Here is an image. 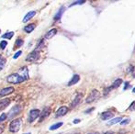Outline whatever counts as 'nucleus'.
<instances>
[{"label": "nucleus", "mask_w": 135, "mask_h": 134, "mask_svg": "<svg viewBox=\"0 0 135 134\" xmlns=\"http://www.w3.org/2000/svg\"><path fill=\"white\" fill-rule=\"evenodd\" d=\"M100 97V92L97 90V89H93L91 92L89 93V95L87 96L86 99H85V103L86 104H90L93 102L97 101L98 98Z\"/></svg>", "instance_id": "obj_1"}, {"label": "nucleus", "mask_w": 135, "mask_h": 134, "mask_svg": "<svg viewBox=\"0 0 135 134\" xmlns=\"http://www.w3.org/2000/svg\"><path fill=\"white\" fill-rule=\"evenodd\" d=\"M21 123H22V120L21 119H16V120H12L9 125V130L11 132L19 131V129H20V126H21Z\"/></svg>", "instance_id": "obj_2"}, {"label": "nucleus", "mask_w": 135, "mask_h": 134, "mask_svg": "<svg viewBox=\"0 0 135 134\" xmlns=\"http://www.w3.org/2000/svg\"><path fill=\"white\" fill-rule=\"evenodd\" d=\"M7 82L8 83H11V84H19V83H22L25 81V79L22 77V76H20L19 74H10L9 76L7 77Z\"/></svg>", "instance_id": "obj_3"}, {"label": "nucleus", "mask_w": 135, "mask_h": 134, "mask_svg": "<svg viewBox=\"0 0 135 134\" xmlns=\"http://www.w3.org/2000/svg\"><path fill=\"white\" fill-rule=\"evenodd\" d=\"M40 58V51L35 50L32 52H30L27 57H26V61L27 62H35Z\"/></svg>", "instance_id": "obj_4"}, {"label": "nucleus", "mask_w": 135, "mask_h": 134, "mask_svg": "<svg viewBox=\"0 0 135 134\" xmlns=\"http://www.w3.org/2000/svg\"><path fill=\"white\" fill-rule=\"evenodd\" d=\"M20 111H21V106H20L17 105V106H13V107L11 108V110L9 111V113H8V119L15 118L16 116L19 115V113H20Z\"/></svg>", "instance_id": "obj_5"}, {"label": "nucleus", "mask_w": 135, "mask_h": 134, "mask_svg": "<svg viewBox=\"0 0 135 134\" xmlns=\"http://www.w3.org/2000/svg\"><path fill=\"white\" fill-rule=\"evenodd\" d=\"M121 84H122V80L121 79H117V80H115L114 82H113V84H112L111 85L108 87V89H106L105 90V94H107V92L108 93L109 91H111V90H113V89H116V88H118L120 85H121Z\"/></svg>", "instance_id": "obj_6"}, {"label": "nucleus", "mask_w": 135, "mask_h": 134, "mask_svg": "<svg viewBox=\"0 0 135 134\" xmlns=\"http://www.w3.org/2000/svg\"><path fill=\"white\" fill-rule=\"evenodd\" d=\"M14 92V88L12 86H8V87H5L3 89L0 90V97H6V96H8L11 93Z\"/></svg>", "instance_id": "obj_7"}, {"label": "nucleus", "mask_w": 135, "mask_h": 134, "mask_svg": "<svg viewBox=\"0 0 135 134\" xmlns=\"http://www.w3.org/2000/svg\"><path fill=\"white\" fill-rule=\"evenodd\" d=\"M41 114V112L39 109H32V110H30L29 112V118H28V121L29 122H32L34 120L37 119L38 117L40 116Z\"/></svg>", "instance_id": "obj_8"}, {"label": "nucleus", "mask_w": 135, "mask_h": 134, "mask_svg": "<svg viewBox=\"0 0 135 134\" xmlns=\"http://www.w3.org/2000/svg\"><path fill=\"white\" fill-rule=\"evenodd\" d=\"M67 112H68V107H67V106H61V107L58 108V110L56 111V113H55L56 118L63 117V116H64Z\"/></svg>", "instance_id": "obj_9"}, {"label": "nucleus", "mask_w": 135, "mask_h": 134, "mask_svg": "<svg viewBox=\"0 0 135 134\" xmlns=\"http://www.w3.org/2000/svg\"><path fill=\"white\" fill-rule=\"evenodd\" d=\"M113 116H114V113L112 112V111H105V112H103L101 113V115H100V119L102 120H110L111 118H113Z\"/></svg>", "instance_id": "obj_10"}, {"label": "nucleus", "mask_w": 135, "mask_h": 134, "mask_svg": "<svg viewBox=\"0 0 135 134\" xmlns=\"http://www.w3.org/2000/svg\"><path fill=\"white\" fill-rule=\"evenodd\" d=\"M18 74H19L20 76H22L25 80H28V71L27 67H21V68L19 70V73H18Z\"/></svg>", "instance_id": "obj_11"}, {"label": "nucleus", "mask_w": 135, "mask_h": 134, "mask_svg": "<svg viewBox=\"0 0 135 134\" xmlns=\"http://www.w3.org/2000/svg\"><path fill=\"white\" fill-rule=\"evenodd\" d=\"M50 113H51V107H49V106L45 107V108L42 110V114H41V119H40V121H42L44 119L48 118L49 115H50Z\"/></svg>", "instance_id": "obj_12"}, {"label": "nucleus", "mask_w": 135, "mask_h": 134, "mask_svg": "<svg viewBox=\"0 0 135 134\" xmlns=\"http://www.w3.org/2000/svg\"><path fill=\"white\" fill-rule=\"evenodd\" d=\"M9 103H10V99H8V98H6V99L0 100V110H2V109L6 108L7 106L9 105Z\"/></svg>", "instance_id": "obj_13"}, {"label": "nucleus", "mask_w": 135, "mask_h": 134, "mask_svg": "<svg viewBox=\"0 0 135 134\" xmlns=\"http://www.w3.org/2000/svg\"><path fill=\"white\" fill-rule=\"evenodd\" d=\"M79 80H80L79 75H78V74H75V75L73 76V78L71 79L70 82L68 83V85H69V86H71V85H74L78 83V82H79Z\"/></svg>", "instance_id": "obj_14"}, {"label": "nucleus", "mask_w": 135, "mask_h": 134, "mask_svg": "<svg viewBox=\"0 0 135 134\" xmlns=\"http://www.w3.org/2000/svg\"><path fill=\"white\" fill-rule=\"evenodd\" d=\"M35 14H36V12H35V11H30V12H28V14L24 17L23 22H28V20H30V19H32L33 17L35 16Z\"/></svg>", "instance_id": "obj_15"}, {"label": "nucleus", "mask_w": 135, "mask_h": 134, "mask_svg": "<svg viewBox=\"0 0 135 134\" xmlns=\"http://www.w3.org/2000/svg\"><path fill=\"white\" fill-rule=\"evenodd\" d=\"M56 33H57V29H56V28H52V29H51L50 31L47 32V34L45 35V39H47V40L51 39V38L55 35Z\"/></svg>", "instance_id": "obj_16"}, {"label": "nucleus", "mask_w": 135, "mask_h": 134, "mask_svg": "<svg viewBox=\"0 0 135 134\" xmlns=\"http://www.w3.org/2000/svg\"><path fill=\"white\" fill-rule=\"evenodd\" d=\"M81 99H82V95H81V94H78V95H76V97H75L74 101H73V103H72V106H77V105L79 104L80 102H81Z\"/></svg>", "instance_id": "obj_17"}, {"label": "nucleus", "mask_w": 135, "mask_h": 134, "mask_svg": "<svg viewBox=\"0 0 135 134\" xmlns=\"http://www.w3.org/2000/svg\"><path fill=\"white\" fill-rule=\"evenodd\" d=\"M121 120H123V118H122V117H118V118H115V119H113V120H110V121L107 123V125H108V126H111V125L117 124V123L121 122Z\"/></svg>", "instance_id": "obj_18"}, {"label": "nucleus", "mask_w": 135, "mask_h": 134, "mask_svg": "<svg viewBox=\"0 0 135 134\" xmlns=\"http://www.w3.org/2000/svg\"><path fill=\"white\" fill-rule=\"evenodd\" d=\"M35 28V24H29L28 26H26L24 28V30L27 33H30L31 31H33V29Z\"/></svg>", "instance_id": "obj_19"}, {"label": "nucleus", "mask_w": 135, "mask_h": 134, "mask_svg": "<svg viewBox=\"0 0 135 134\" xmlns=\"http://www.w3.org/2000/svg\"><path fill=\"white\" fill-rule=\"evenodd\" d=\"M64 11V7H62V8L58 11V13L56 14L55 17H54V19H55V20H60L61 17H62V14H63Z\"/></svg>", "instance_id": "obj_20"}, {"label": "nucleus", "mask_w": 135, "mask_h": 134, "mask_svg": "<svg viewBox=\"0 0 135 134\" xmlns=\"http://www.w3.org/2000/svg\"><path fill=\"white\" fill-rule=\"evenodd\" d=\"M63 124H64L63 122H58V123H56V124L51 126V127H50V129H51V130H54V129H59L60 127H62V125H63Z\"/></svg>", "instance_id": "obj_21"}, {"label": "nucleus", "mask_w": 135, "mask_h": 134, "mask_svg": "<svg viewBox=\"0 0 135 134\" xmlns=\"http://www.w3.org/2000/svg\"><path fill=\"white\" fill-rule=\"evenodd\" d=\"M13 36H14V32H13V31H10V32L5 33V34L2 36V38H4V39H11Z\"/></svg>", "instance_id": "obj_22"}, {"label": "nucleus", "mask_w": 135, "mask_h": 134, "mask_svg": "<svg viewBox=\"0 0 135 134\" xmlns=\"http://www.w3.org/2000/svg\"><path fill=\"white\" fill-rule=\"evenodd\" d=\"M5 63H6V60H5V59H3V58L1 57V55H0V71L4 69Z\"/></svg>", "instance_id": "obj_23"}, {"label": "nucleus", "mask_w": 135, "mask_h": 134, "mask_svg": "<svg viewBox=\"0 0 135 134\" xmlns=\"http://www.w3.org/2000/svg\"><path fill=\"white\" fill-rule=\"evenodd\" d=\"M127 73L129 74H134V66L133 65H130L127 69Z\"/></svg>", "instance_id": "obj_24"}, {"label": "nucleus", "mask_w": 135, "mask_h": 134, "mask_svg": "<svg viewBox=\"0 0 135 134\" xmlns=\"http://www.w3.org/2000/svg\"><path fill=\"white\" fill-rule=\"evenodd\" d=\"M22 44H23V40H21V39H18V40L16 41V46L17 47L22 46Z\"/></svg>", "instance_id": "obj_25"}, {"label": "nucleus", "mask_w": 135, "mask_h": 134, "mask_svg": "<svg viewBox=\"0 0 135 134\" xmlns=\"http://www.w3.org/2000/svg\"><path fill=\"white\" fill-rule=\"evenodd\" d=\"M7 42H6V41H3V42H1V43H0V48L2 50H4L6 47H7Z\"/></svg>", "instance_id": "obj_26"}, {"label": "nucleus", "mask_w": 135, "mask_h": 134, "mask_svg": "<svg viewBox=\"0 0 135 134\" xmlns=\"http://www.w3.org/2000/svg\"><path fill=\"white\" fill-rule=\"evenodd\" d=\"M7 114L6 113H3L2 115L0 116V122H2V121H4V120H6L7 118Z\"/></svg>", "instance_id": "obj_27"}, {"label": "nucleus", "mask_w": 135, "mask_h": 134, "mask_svg": "<svg viewBox=\"0 0 135 134\" xmlns=\"http://www.w3.org/2000/svg\"><path fill=\"white\" fill-rule=\"evenodd\" d=\"M20 55H21V51H19L18 52H17V53H15V55H14V57H13V58H14V59H18V58H19Z\"/></svg>", "instance_id": "obj_28"}, {"label": "nucleus", "mask_w": 135, "mask_h": 134, "mask_svg": "<svg viewBox=\"0 0 135 134\" xmlns=\"http://www.w3.org/2000/svg\"><path fill=\"white\" fill-rule=\"evenodd\" d=\"M130 122V120H124L121 121V125H126Z\"/></svg>", "instance_id": "obj_29"}, {"label": "nucleus", "mask_w": 135, "mask_h": 134, "mask_svg": "<svg viewBox=\"0 0 135 134\" xmlns=\"http://www.w3.org/2000/svg\"><path fill=\"white\" fill-rule=\"evenodd\" d=\"M43 45H44V42H43V40H42V41H41V42H40L39 46H37V50H39V49L42 48V47H43Z\"/></svg>", "instance_id": "obj_30"}, {"label": "nucleus", "mask_w": 135, "mask_h": 134, "mask_svg": "<svg viewBox=\"0 0 135 134\" xmlns=\"http://www.w3.org/2000/svg\"><path fill=\"white\" fill-rule=\"evenodd\" d=\"M85 1H77V2H75V3H73L71 6H74V5H78V4H83Z\"/></svg>", "instance_id": "obj_31"}, {"label": "nucleus", "mask_w": 135, "mask_h": 134, "mask_svg": "<svg viewBox=\"0 0 135 134\" xmlns=\"http://www.w3.org/2000/svg\"><path fill=\"white\" fill-rule=\"evenodd\" d=\"M134 106H135V101H133L132 102V104H131V106L129 107V109H132V108L134 107Z\"/></svg>", "instance_id": "obj_32"}, {"label": "nucleus", "mask_w": 135, "mask_h": 134, "mask_svg": "<svg viewBox=\"0 0 135 134\" xmlns=\"http://www.w3.org/2000/svg\"><path fill=\"white\" fill-rule=\"evenodd\" d=\"M127 132H126V130H120L119 131V134H126Z\"/></svg>", "instance_id": "obj_33"}, {"label": "nucleus", "mask_w": 135, "mask_h": 134, "mask_svg": "<svg viewBox=\"0 0 135 134\" xmlns=\"http://www.w3.org/2000/svg\"><path fill=\"white\" fill-rule=\"evenodd\" d=\"M80 122V120H74V123H75V124H76V123H79Z\"/></svg>", "instance_id": "obj_34"}, {"label": "nucleus", "mask_w": 135, "mask_h": 134, "mask_svg": "<svg viewBox=\"0 0 135 134\" xmlns=\"http://www.w3.org/2000/svg\"><path fill=\"white\" fill-rule=\"evenodd\" d=\"M128 85H129V83H125V86H124V90H126L128 88Z\"/></svg>", "instance_id": "obj_35"}, {"label": "nucleus", "mask_w": 135, "mask_h": 134, "mask_svg": "<svg viewBox=\"0 0 135 134\" xmlns=\"http://www.w3.org/2000/svg\"><path fill=\"white\" fill-rule=\"evenodd\" d=\"M104 134H114L113 131H107V132H105Z\"/></svg>", "instance_id": "obj_36"}, {"label": "nucleus", "mask_w": 135, "mask_h": 134, "mask_svg": "<svg viewBox=\"0 0 135 134\" xmlns=\"http://www.w3.org/2000/svg\"><path fill=\"white\" fill-rule=\"evenodd\" d=\"M87 134H99V132H98V131H94V132H89V133Z\"/></svg>", "instance_id": "obj_37"}, {"label": "nucleus", "mask_w": 135, "mask_h": 134, "mask_svg": "<svg viewBox=\"0 0 135 134\" xmlns=\"http://www.w3.org/2000/svg\"><path fill=\"white\" fill-rule=\"evenodd\" d=\"M93 109H94V108H93V107H92V108H90V109H88V110L86 111V112H85V113H88V112H91V111L93 110Z\"/></svg>", "instance_id": "obj_38"}, {"label": "nucleus", "mask_w": 135, "mask_h": 134, "mask_svg": "<svg viewBox=\"0 0 135 134\" xmlns=\"http://www.w3.org/2000/svg\"><path fill=\"white\" fill-rule=\"evenodd\" d=\"M3 130H4V129H3V128H0V134L3 132Z\"/></svg>", "instance_id": "obj_39"}, {"label": "nucleus", "mask_w": 135, "mask_h": 134, "mask_svg": "<svg viewBox=\"0 0 135 134\" xmlns=\"http://www.w3.org/2000/svg\"><path fill=\"white\" fill-rule=\"evenodd\" d=\"M132 92H133V93H135V87L133 88V89H132Z\"/></svg>", "instance_id": "obj_40"}, {"label": "nucleus", "mask_w": 135, "mask_h": 134, "mask_svg": "<svg viewBox=\"0 0 135 134\" xmlns=\"http://www.w3.org/2000/svg\"><path fill=\"white\" fill-rule=\"evenodd\" d=\"M26 134H30V133H26Z\"/></svg>", "instance_id": "obj_41"}, {"label": "nucleus", "mask_w": 135, "mask_h": 134, "mask_svg": "<svg viewBox=\"0 0 135 134\" xmlns=\"http://www.w3.org/2000/svg\"><path fill=\"white\" fill-rule=\"evenodd\" d=\"M0 32H1V29H0Z\"/></svg>", "instance_id": "obj_42"}]
</instances>
